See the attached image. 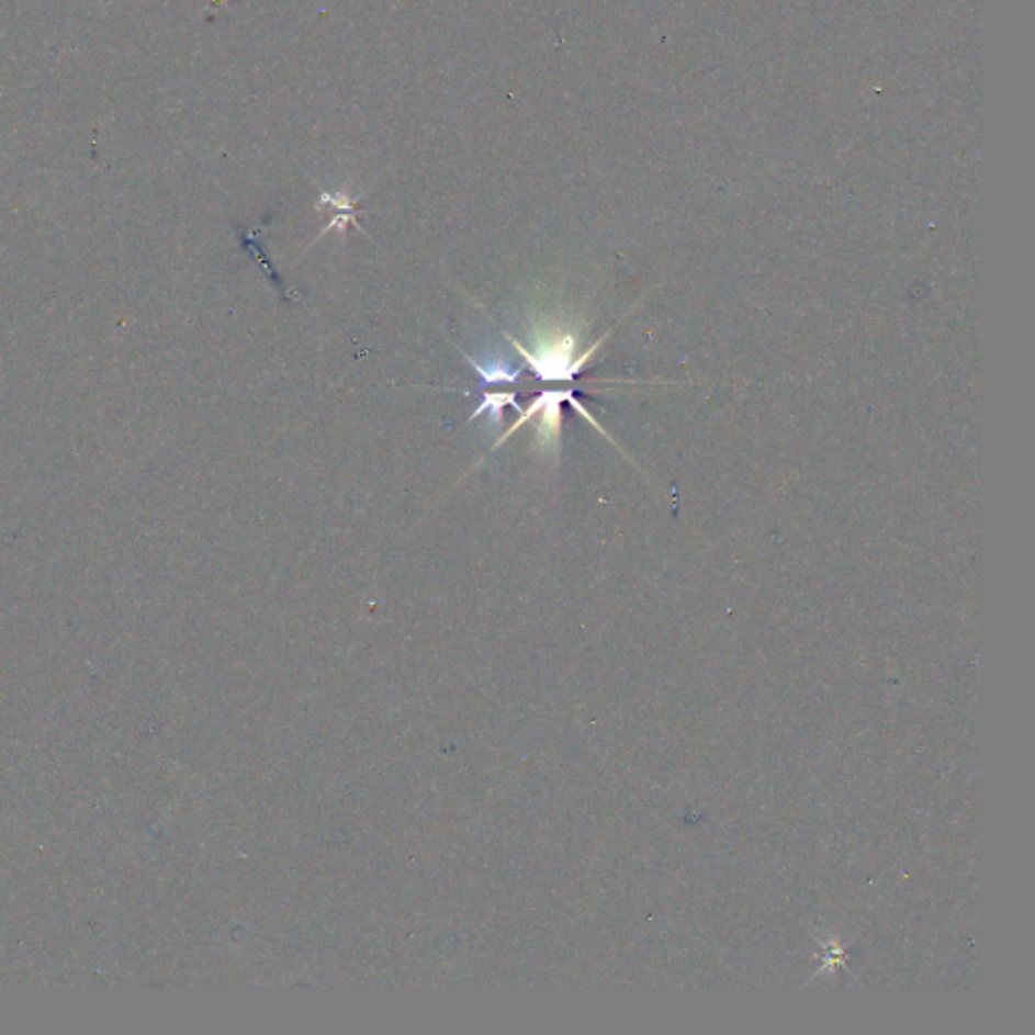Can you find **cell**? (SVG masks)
<instances>
[{
	"label": "cell",
	"mask_w": 1035,
	"mask_h": 1035,
	"mask_svg": "<svg viewBox=\"0 0 1035 1035\" xmlns=\"http://www.w3.org/2000/svg\"><path fill=\"white\" fill-rule=\"evenodd\" d=\"M511 345L526 358V362L535 369L544 381H571L576 372L585 367L588 358L601 346L603 340L587 350L583 357L575 358V336L564 330H554L552 334H542L535 342V352H528L525 346L510 338Z\"/></svg>",
	"instance_id": "obj_1"
},
{
	"label": "cell",
	"mask_w": 1035,
	"mask_h": 1035,
	"mask_svg": "<svg viewBox=\"0 0 1035 1035\" xmlns=\"http://www.w3.org/2000/svg\"><path fill=\"white\" fill-rule=\"evenodd\" d=\"M470 362H472V367L477 371V374L484 379V383H514L520 374V369L511 371L510 364L502 358H487L486 362H482V360L475 362L470 358Z\"/></svg>",
	"instance_id": "obj_2"
},
{
	"label": "cell",
	"mask_w": 1035,
	"mask_h": 1035,
	"mask_svg": "<svg viewBox=\"0 0 1035 1035\" xmlns=\"http://www.w3.org/2000/svg\"><path fill=\"white\" fill-rule=\"evenodd\" d=\"M504 405H514L516 407V401H514V395H486L484 403L475 409V413L472 415V419L484 415V410L490 409L492 417H490V423H499L502 419V407Z\"/></svg>",
	"instance_id": "obj_3"
}]
</instances>
